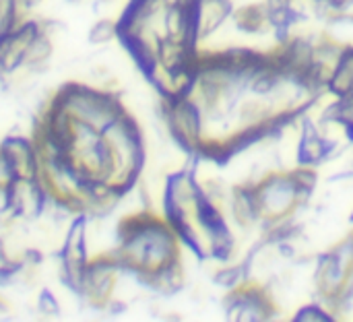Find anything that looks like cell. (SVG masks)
Listing matches in <instances>:
<instances>
[{
	"label": "cell",
	"mask_w": 353,
	"mask_h": 322,
	"mask_svg": "<svg viewBox=\"0 0 353 322\" xmlns=\"http://www.w3.org/2000/svg\"><path fill=\"white\" fill-rule=\"evenodd\" d=\"M118 35V23L110 21V19H101L97 21L91 31H89V41L91 43H110L114 37Z\"/></svg>",
	"instance_id": "6da1fadb"
},
{
	"label": "cell",
	"mask_w": 353,
	"mask_h": 322,
	"mask_svg": "<svg viewBox=\"0 0 353 322\" xmlns=\"http://www.w3.org/2000/svg\"><path fill=\"white\" fill-rule=\"evenodd\" d=\"M35 308H37L39 314H43V316H56V314H60V310H62L58 298H56L52 292H41V294L37 296Z\"/></svg>",
	"instance_id": "7a4b0ae2"
}]
</instances>
